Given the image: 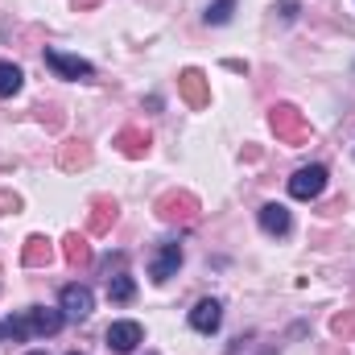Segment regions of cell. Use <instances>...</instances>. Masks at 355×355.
<instances>
[{
	"label": "cell",
	"instance_id": "5b68a950",
	"mask_svg": "<svg viewBox=\"0 0 355 355\" xmlns=\"http://www.w3.org/2000/svg\"><path fill=\"white\" fill-rule=\"evenodd\" d=\"M145 339V331H141V322H112L107 327V347L112 352H120V355H128V352H137V343Z\"/></svg>",
	"mask_w": 355,
	"mask_h": 355
},
{
	"label": "cell",
	"instance_id": "4fadbf2b",
	"mask_svg": "<svg viewBox=\"0 0 355 355\" xmlns=\"http://www.w3.org/2000/svg\"><path fill=\"white\" fill-rule=\"evenodd\" d=\"M29 355H46V352H29Z\"/></svg>",
	"mask_w": 355,
	"mask_h": 355
},
{
	"label": "cell",
	"instance_id": "7a4b0ae2",
	"mask_svg": "<svg viewBox=\"0 0 355 355\" xmlns=\"http://www.w3.org/2000/svg\"><path fill=\"white\" fill-rule=\"evenodd\" d=\"M58 310H62V318L83 322L91 310H95V293H91L87 285H67V289H62V297H58Z\"/></svg>",
	"mask_w": 355,
	"mask_h": 355
},
{
	"label": "cell",
	"instance_id": "8fae6325",
	"mask_svg": "<svg viewBox=\"0 0 355 355\" xmlns=\"http://www.w3.org/2000/svg\"><path fill=\"white\" fill-rule=\"evenodd\" d=\"M132 293H137V285H132V277H128V272L107 277V297H112V302H132Z\"/></svg>",
	"mask_w": 355,
	"mask_h": 355
},
{
	"label": "cell",
	"instance_id": "3957f363",
	"mask_svg": "<svg viewBox=\"0 0 355 355\" xmlns=\"http://www.w3.org/2000/svg\"><path fill=\"white\" fill-rule=\"evenodd\" d=\"M322 190H327V166H302L297 174L289 178V194L302 198V202L306 198H318Z\"/></svg>",
	"mask_w": 355,
	"mask_h": 355
},
{
	"label": "cell",
	"instance_id": "7c38bea8",
	"mask_svg": "<svg viewBox=\"0 0 355 355\" xmlns=\"http://www.w3.org/2000/svg\"><path fill=\"white\" fill-rule=\"evenodd\" d=\"M232 12H236V0H215V4L207 8V25H227Z\"/></svg>",
	"mask_w": 355,
	"mask_h": 355
},
{
	"label": "cell",
	"instance_id": "5bb4252c",
	"mask_svg": "<svg viewBox=\"0 0 355 355\" xmlns=\"http://www.w3.org/2000/svg\"><path fill=\"white\" fill-rule=\"evenodd\" d=\"M71 355H79V352H71Z\"/></svg>",
	"mask_w": 355,
	"mask_h": 355
},
{
	"label": "cell",
	"instance_id": "52a82bcc",
	"mask_svg": "<svg viewBox=\"0 0 355 355\" xmlns=\"http://www.w3.org/2000/svg\"><path fill=\"white\" fill-rule=\"evenodd\" d=\"M261 227H265L268 236H289L293 219H289V211H285L281 202H265V207H261Z\"/></svg>",
	"mask_w": 355,
	"mask_h": 355
},
{
	"label": "cell",
	"instance_id": "277c9868",
	"mask_svg": "<svg viewBox=\"0 0 355 355\" xmlns=\"http://www.w3.org/2000/svg\"><path fill=\"white\" fill-rule=\"evenodd\" d=\"M178 268H182V244H162V248L149 257V277H153L157 285H166L170 277H178Z\"/></svg>",
	"mask_w": 355,
	"mask_h": 355
},
{
	"label": "cell",
	"instance_id": "6da1fadb",
	"mask_svg": "<svg viewBox=\"0 0 355 355\" xmlns=\"http://www.w3.org/2000/svg\"><path fill=\"white\" fill-rule=\"evenodd\" d=\"M46 67H50L58 79H91V75H95V67H91L87 58L62 54V50H54V46H46Z\"/></svg>",
	"mask_w": 355,
	"mask_h": 355
},
{
	"label": "cell",
	"instance_id": "8992f818",
	"mask_svg": "<svg viewBox=\"0 0 355 355\" xmlns=\"http://www.w3.org/2000/svg\"><path fill=\"white\" fill-rule=\"evenodd\" d=\"M219 322H223V306H219L215 297H202V302L190 310V327H194L198 335H211V331H219Z\"/></svg>",
	"mask_w": 355,
	"mask_h": 355
},
{
	"label": "cell",
	"instance_id": "ba28073f",
	"mask_svg": "<svg viewBox=\"0 0 355 355\" xmlns=\"http://www.w3.org/2000/svg\"><path fill=\"white\" fill-rule=\"evenodd\" d=\"M62 310H46V306H33L29 310V327H33V335H58L62 331Z\"/></svg>",
	"mask_w": 355,
	"mask_h": 355
},
{
	"label": "cell",
	"instance_id": "9c48e42d",
	"mask_svg": "<svg viewBox=\"0 0 355 355\" xmlns=\"http://www.w3.org/2000/svg\"><path fill=\"white\" fill-rule=\"evenodd\" d=\"M29 335H33L29 314H21V318H0V339H8V343H25Z\"/></svg>",
	"mask_w": 355,
	"mask_h": 355
},
{
	"label": "cell",
	"instance_id": "30bf717a",
	"mask_svg": "<svg viewBox=\"0 0 355 355\" xmlns=\"http://www.w3.org/2000/svg\"><path fill=\"white\" fill-rule=\"evenodd\" d=\"M25 83V75H21V67H12V62H0V99H8V95H17Z\"/></svg>",
	"mask_w": 355,
	"mask_h": 355
}]
</instances>
